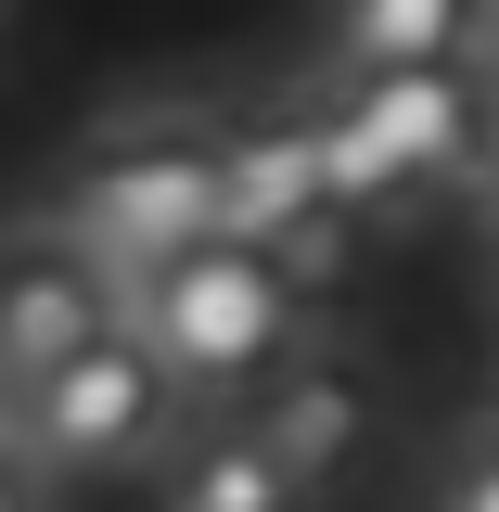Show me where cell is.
Segmentation results:
<instances>
[{"label":"cell","instance_id":"6da1fadb","mask_svg":"<svg viewBox=\"0 0 499 512\" xmlns=\"http://www.w3.org/2000/svg\"><path fill=\"white\" fill-rule=\"evenodd\" d=\"M474 90L487 77L461 52H436V64H333V90L295 103L308 154H320V192H346L359 218H384V205H423V192L474 180V154H487V103Z\"/></svg>","mask_w":499,"mask_h":512},{"label":"cell","instance_id":"7a4b0ae2","mask_svg":"<svg viewBox=\"0 0 499 512\" xmlns=\"http://www.w3.org/2000/svg\"><path fill=\"white\" fill-rule=\"evenodd\" d=\"M64 231L103 256L116 282H154L180 244L231 231L218 218V116H128L77 154V192H64Z\"/></svg>","mask_w":499,"mask_h":512},{"label":"cell","instance_id":"3957f363","mask_svg":"<svg viewBox=\"0 0 499 512\" xmlns=\"http://www.w3.org/2000/svg\"><path fill=\"white\" fill-rule=\"evenodd\" d=\"M128 320L154 333V359L180 372V397H244V384L295 346V282H282L269 244L205 231V244H180L154 282H128Z\"/></svg>","mask_w":499,"mask_h":512},{"label":"cell","instance_id":"277c9868","mask_svg":"<svg viewBox=\"0 0 499 512\" xmlns=\"http://www.w3.org/2000/svg\"><path fill=\"white\" fill-rule=\"evenodd\" d=\"M0 423L26 436V461H52V474H116V461H141V448L180 423V372L154 359L141 320H103L26 397H0Z\"/></svg>","mask_w":499,"mask_h":512},{"label":"cell","instance_id":"5b68a950","mask_svg":"<svg viewBox=\"0 0 499 512\" xmlns=\"http://www.w3.org/2000/svg\"><path fill=\"white\" fill-rule=\"evenodd\" d=\"M103 320H128V282L103 256L77 244V231H13V244H0V397H26V384L52 372L64 346H90Z\"/></svg>","mask_w":499,"mask_h":512},{"label":"cell","instance_id":"8992f818","mask_svg":"<svg viewBox=\"0 0 499 512\" xmlns=\"http://www.w3.org/2000/svg\"><path fill=\"white\" fill-rule=\"evenodd\" d=\"M231 410H244L256 436H269V461H282L308 500L333 487V474H346V461H359V448H372V384L346 372L333 346H282V359H269V372H256Z\"/></svg>","mask_w":499,"mask_h":512},{"label":"cell","instance_id":"52a82bcc","mask_svg":"<svg viewBox=\"0 0 499 512\" xmlns=\"http://www.w3.org/2000/svg\"><path fill=\"white\" fill-rule=\"evenodd\" d=\"M295 205H320V154H308V116H218V218L269 244Z\"/></svg>","mask_w":499,"mask_h":512},{"label":"cell","instance_id":"ba28073f","mask_svg":"<svg viewBox=\"0 0 499 512\" xmlns=\"http://www.w3.org/2000/svg\"><path fill=\"white\" fill-rule=\"evenodd\" d=\"M167 512H308V487H295V474L269 461V436L231 410V423H205V436L167 461Z\"/></svg>","mask_w":499,"mask_h":512},{"label":"cell","instance_id":"9c48e42d","mask_svg":"<svg viewBox=\"0 0 499 512\" xmlns=\"http://www.w3.org/2000/svg\"><path fill=\"white\" fill-rule=\"evenodd\" d=\"M487 39V0H333V64H436Z\"/></svg>","mask_w":499,"mask_h":512},{"label":"cell","instance_id":"30bf717a","mask_svg":"<svg viewBox=\"0 0 499 512\" xmlns=\"http://www.w3.org/2000/svg\"><path fill=\"white\" fill-rule=\"evenodd\" d=\"M448 512H499V448H474V461L448 474Z\"/></svg>","mask_w":499,"mask_h":512},{"label":"cell","instance_id":"8fae6325","mask_svg":"<svg viewBox=\"0 0 499 512\" xmlns=\"http://www.w3.org/2000/svg\"><path fill=\"white\" fill-rule=\"evenodd\" d=\"M0 512H39V474H26L13 448H0Z\"/></svg>","mask_w":499,"mask_h":512}]
</instances>
